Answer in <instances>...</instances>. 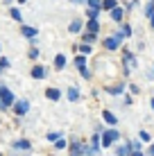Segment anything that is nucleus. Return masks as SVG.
I'll return each mask as SVG.
<instances>
[{"label": "nucleus", "mask_w": 154, "mask_h": 156, "mask_svg": "<svg viewBox=\"0 0 154 156\" xmlns=\"http://www.w3.org/2000/svg\"><path fill=\"white\" fill-rule=\"evenodd\" d=\"M88 5H91V9H100V5H102V0H88Z\"/></svg>", "instance_id": "nucleus-19"}, {"label": "nucleus", "mask_w": 154, "mask_h": 156, "mask_svg": "<svg viewBox=\"0 0 154 156\" xmlns=\"http://www.w3.org/2000/svg\"><path fill=\"white\" fill-rule=\"evenodd\" d=\"M32 77H34V79H41V77H45V70H43L41 66H34V68H32Z\"/></svg>", "instance_id": "nucleus-5"}, {"label": "nucleus", "mask_w": 154, "mask_h": 156, "mask_svg": "<svg viewBox=\"0 0 154 156\" xmlns=\"http://www.w3.org/2000/svg\"><path fill=\"white\" fill-rule=\"evenodd\" d=\"M131 66H134V57H131L129 52H125V68H127V70H131Z\"/></svg>", "instance_id": "nucleus-11"}, {"label": "nucleus", "mask_w": 154, "mask_h": 156, "mask_svg": "<svg viewBox=\"0 0 154 156\" xmlns=\"http://www.w3.org/2000/svg\"><path fill=\"white\" fill-rule=\"evenodd\" d=\"M134 156H143V154H141V152H134Z\"/></svg>", "instance_id": "nucleus-26"}, {"label": "nucleus", "mask_w": 154, "mask_h": 156, "mask_svg": "<svg viewBox=\"0 0 154 156\" xmlns=\"http://www.w3.org/2000/svg\"><path fill=\"white\" fill-rule=\"evenodd\" d=\"M18 2H25V0H18Z\"/></svg>", "instance_id": "nucleus-29"}, {"label": "nucleus", "mask_w": 154, "mask_h": 156, "mask_svg": "<svg viewBox=\"0 0 154 156\" xmlns=\"http://www.w3.org/2000/svg\"><path fill=\"white\" fill-rule=\"evenodd\" d=\"M14 147L16 149H30V140H16Z\"/></svg>", "instance_id": "nucleus-14"}, {"label": "nucleus", "mask_w": 154, "mask_h": 156, "mask_svg": "<svg viewBox=\"0 0 154 156\" xmlns=\"http://www.w3.org/2000/svg\"><path fill=\"white\" fill-rule=\"evenodd\" d=\"M150 16H152V27H154V12H152V14H150Z\"/></svg>", "instance_id": "nucleus-24"}, {"label": "nucleus", "mask_w": 154, "mask_h": 156, "mask_svg": "<svg viewBox=\"0 0 154 156\" xmlns=\"http://www.w3.org/2000/svg\"><path fill=\"white\" fill-rule=\"evenodd\" d=\"M23 34L32 39V36H36V30H34V27H23Z\"/></svg>", "instance_id": "nucleus-16"}, {"label": "nucleus", "mask_w": 154, "mask_h": 156, "mask_svg": "<svg viewBox=\"0 0 154 156\" xmlns=\"http://www.w3.org/2000/svg\"><path fill=\"white\" fill-rule=\"evenodd\" d=\"M45 95H48V100L55 102V100H59V95H61V93H59L57 88H48V93H45Z\"/></svg>", "instance_id": "nucleus-7"}, {"label": "nucleus", "mask_w": 154, "mask_h": 156, "mask_svg": "<svg viewBox=\"0 0 154 156\" xmlns=\"http://www.w3.org/2000/svg\"><path fill=\"white\" fill-rule=\"evenodd\" d=\"M73 2H82V0H73Z\"/></svg>", "instance_id": "nucleus-27"}, {"label": "nucleus", "mask_w": 154, "mask_h": 156, "mask_svg": "<svg viewBox=\"0 0 154 156\" xmlns=\"http://www.w3.org/2000/svg\"><path fill=\"white\" fill-rule=\"evenodd\" d=\"M0 156H2V154H0Z\"/></svg>", "instance_id": "nucleus-31"}, {"label": "nucleus", "mask_w": 154, "mask_h": 156, "mask_svg": "<svg viewBox=\"0 0 154 156\" xmlns=\"http://www.w3.org/2000/svg\"><path fill=\"white\" fill-rule=\"evenodd\" d=\"M27 109H30V102L27 100L16 102V113H18V115H25V113H27Z\"/></svg>", "instance_id": "nucleus-3"}, {"label": "nucleus", "mask_w": 154, "mask_h": 156, "mask_svg": "<svg viewBox=\"0 0 154 156\" xmlns=\"http://www.w3.org/2000/svg\"><path fill=\"white\" fill-rule=\"evenodd\" d=\"M109 90H111V93H120V90H123V84H120V86H111Z\"/></svg>", "instance_id": "nucleus-21"}, {"label": "nucleus", "mask_w": 154, "mask_h": 156, "mask_svg": "<svg viewBox=\"0 0 154 156\" xmlns=\"http://www.w3.org/2000/svg\"><path fill=\"white\" fill-rule=\"evenodd\" d=\"M55 66L61 70V68L66 66V57H63V55H57V59H55Z\"/></svg>", "instance_id": "nucleus-12"}, {"label": "nucleus", "mask_w": 154, "mask_h": 156, "mask_svg": "<svg viewBox=\"0 0 154 156\" xmlns=\"http://www.w3.org/2000/svg\"><path fill=\"white\" fill-rule=\"evenodd\" d=\"M129 34H131V30H129V27L125 25V27H123V36H129Z\"/></svg>", "instance_id": "nucleus-23"}, {"label": "nucleus", "mask_w": 154, "mask_h": 156, "mask_svg": "<svg viewBox=\"0 0 154 156\" xmlns=\"http://www.w3.org/2000/svg\"><path fill=\"white\" fill-rule=\"evenodd\" d=\"M0 104H2V106L14 104V93L7 88V86H2V84H0Z\"/></svg>", "instance_id": "nucleus-1"}, {"label": "nucleus", "mask_w": 154, "mask_h": 156, "mask_svg": "<svg viewBox=\"0 0 154 156\" xmlns=\"http://www.w3.org/2000/svg\"><path fill=\"white\" fill-rule=\"evenodd\" d=\"M82 30V23H79V20H73L70 23V32H79Z\"/></svg>", "instance_id": "nucleus-17"}, {"label": "nucleus", "mask_w": 154, "mask_h": 156, "mask_svg": "<svg viewBox=\"0 0 154 156\" xmlns=\"http://www.w3.org/2000/svg\"><path fill=\"white\" fill-rule=\"evenodd\" d=\"M82 145L79 143H73V147H70V156H82Z\"/></svg>", "instance_id": "nucleus-6"}, {"label": "nucleus", "mask_w": 154, "mask_h": 156, "mask_svg": "<svg viewBox=\"0 0 154 156\" xmlns=\"http://www.w3.org/2000/svg\"><path fill=\"white\" fill-rule=\"evenodd\" d=\"M68 100H70V102H77V100H79L77 88H68Z\"/></svg>", "instance_id": "nucleus-13"}, {"label": "nucleus", "mask_w": 154, "mask_h": 156, "mask_svg": "<svg viewBox=\"0 0 154 156\" xmlns=\"http://www.w3.org/2000/svg\"><path fill=\"white\" fill-rule=\"evenodd\" d=\"M111 18L113 20H123V9H118V7L111 9Z\"/></svg>", "instance_id": "nucleus-15"}, {"label": "nucleus", "mask_w": 154, "mask_h": 156, "mask_svg": "<svg viewBox=\"0 0 154 156\" xmlns=\"http://www.w3.org/2000/svg\"><path fill=\"white\" fill-rule=\"evenodd\" d=\"M152 106H154V100H152Z\"/></svg>", "instance_id": "nucleus-30"}, {"label": "nucleus", "mask_w": 154, "mask_h": 156, "mask_svg": "<svg viewBox=\"0 0 154 156\" xmlns=\"http://www.w3.org/2000/svg\"><path fill=\"white\" fill-rule=\"evenodd\" d=\"M141 140H150V133H147V131H141Z\"/></svg>", "instance_id": "nucleus-22"}, {"label": "nucleus", "mask_w": 154, "mask_h": 156, "mask_svg": "<svg viewBox=\"0 0 154 156\" xmlns=\"http://www.w3.org/2000/svg\"><path fill=\"white\" fill-rule=\"evenodd\" d=\"M100 9H116V0H102V5H100Z\"/></svg>", "instance_id": "nucleus-8"}, {"label": "nucleus", "mask_w": 154, "mask_h": 156, "mask_svg": "<svg viewBox=\"0 0 154 156\" xmlns=\"http://www.w3.org/2000/svg\"><path fill=\"white\" fill-rule=\"evenodd\" d=\"M9 14H12V18H14V20H20V12H18L16 7H12V9H9Z\"/></svg>", "instance_id": "nucleus-18"}, {"label": "nucleus", "mask_w": 154, "mask_h": 156, "mask_svg": "<svg viewBox=\"0 0 154 156\" xmlns=\"http://www.w3.org/2000/svg\"><path fill=\"white\" fill-rule=\"evenodd\" d=\"M93 41H95V34H91V32L84 34V43H93Z\"/></svg>", "instance_id": "nucleus-20"}, {"label": "nucleus", "mask_w": 154, "mask_h": 156, "mask_svg": "<svg viewBox=\"0 0 154 156\" xmlns=\"http://www.w3.org/2000/svg\"><path fill=\"white\" fill-rule=\"evenodd\" d=\"M118 39H116V36H111V39H107L104 41V48H107V50H116V48H118Z\"/></svg>", "instance_id": "nucleus-4"}, {"label": "nucleus", "mask_w": 154, "mask_h": 156, "mask_svg": "<svg viewBox=\"0 0 154 156\" xmlns=\"http://www.w3.org/2000/svg\"><path fill=\"white\" fill-rule=\"evenodd\" d=\"M118 136H120V133L116 131V129H109V131H104V136H102V147H109L111 143H116V140H118Z\"/></svg>", "instance_id": "nucleus-2"}, {"label": "nucleus", "mask_w": 154, "mask_h": 156, "mask_svg": "<svg viewBox=\"0 0 154 156\" xmlns=\"http://www.w3.org/2000/svg\"><path fill=\"white\" fill-rule=\"evenodd\" d=\"M86 27H88V32H91V34H95V32L100 30V23H98V20H88Z\"/></svg>", "instance_id": "nucleus-10"}, {"label": "nucleus", "mask_w": 154, "mask_h": 156, "mask_svg": "<svg viewBox=\"0 0 154 156\" xmlns=\"http://www.w3.org/2000/svg\"><path fill=\"white\" fill-rule=\"evenodd\" d=\"M5 2H7V5H9V2H12V0H5Z\"/></svg>", "instance_id": "nucleus-28"}, {"label": "nucleus", "mask_w": 154, "mask_h": 156, "mask_svg": "<svg viewBox=\"0 0 154 156\" xmlns=\"http://www.w3.org/2000/svg\"><path fill=\"white\" fill-rule=\"evenodd\" d=\"M102 115H104V120H107V122H109V125H116V122H118V118H116L113 113H111V111H104V113H102Z\"/></svg>", "instance_id": "nucleus-9"}, {"label": "nucleus", "mask_w": 154, "mask_h": 156, "mask_svg": "<svg viewBox=\"0 0 154 156\" xmlns=\"http://www.w3.org/2000/svg\"><path fill=\"white\" fill-rule=\"evenodd\" d=\"M150 154H152V156H154V145H152V147H150Z\"/></svg>", "instance_id": "nucleus-25"}]
</instances>
